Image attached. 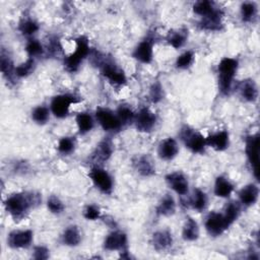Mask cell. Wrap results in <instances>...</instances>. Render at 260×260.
<instances>
[{
    "mask_svg": "<svg viewBox=\"0 0 260 260\" xmlns=\"http://www.w3.org/2000/svg\"><path fill=\"white\" fill-rule=\"evenodd\" d=\"M75 148V140L73 137H62L58 142V150L63 154L71 153Z\"/></svg>",
    "mask_w": 260,
    "mask_h": 260,
    "instance_id": "obj_40",
    "label": "cell"
},
{
    "mask_svg": "<svg viewBox=\"0 0 260 260\" xmlns=\"http://www.w3.org/2000/svg\"><path fill=\"white\" fill-rule=\"evenodd\" d=\"M113 153V145L112 142L108 139L102 140L95 147L94 151L92 152V159L98 162H105L107 161Z\"/></svg>",
    "mask_w": 260,
    "mask_h": 260,
    "instance_id": "obj_21",
    "label": "cell"
},
{
    "mask_svg": "<svg viewBox=\"0 0 260 260\" xmlns=\"http://www.w3.org/2000/svg\"><path fill=\"white\" fill-rule=\"evenodd\" d=\"M206 203H207L206 194L200 189H195L193 191V195H192V197L190 199V203H189L192 206V208L197 211H201L205 208Z\"/></svg>",
    "mask_w": 260,
    "mask_h": 260,
    "instance_id": "obj_32",
    "label": "cell"
},
{
    "mask_svg": "<svg viewBox=\"0 0 260 260\" xmlns=\"http://www.w3.org/2000/svg\"><path fill=\"white\" fill-rule=\"evenodd\" d=\"M223 215L230 225H232L240 216L241 213V206L240 203L237 201H231L229 202L223 210Z\"/></svg>",
    "mask_w": 260,
    "mask_h": 260,
    "instance_id": "obj_29",
    "label": "cell"
},
{
    "mask_svg": "<svg viewBox=\"0 0 260 260\" xmlns=\"http://www.w3.org/2000/svg\"><path fill=\"white\" fill-rule=\"evenodd\" d=\"M49 250L44 246H37L34 249V258L38 260H45L49 258Z\"/></svg>",
    "mask_w": 260,
    "mask_h": 260,
    "instance_id": "obj_45",
    "label": "cell"
},
{
    "mask_svg": "<svg viewBox=\"0 0 260 260\" xmlns=\"http://www.w3.org/2000/svg\"><path fill=\"white\" fill-rule=\"evenodd\" d=\"M0 68L3 76L6 77L7 79H12V77L15 76V67L13 66V62L11 58L8 55H6L4 52L1 53Z\"/></svg>",
    "mask_w": 260,
    "mask_h": 260,
    "instance_id": "obj_30",
    "label": "cell"
},
{
    "mask_svg": "<svg viewBox=\"0 0 260 260\" xmlns=\"http://www.w3.org/2000/svg\"><path fill=\"white\" fill-rule=\"evenodd\" d=\"M102 74L113 84L122 85L126 82V76L124 72L115 64L111 62L103 63L101 66Z\"/></svg>",
    "mask_w": 260,
    "mask_h": 260,
    "instance_id": "obj_14",
    "label": "cell"
},
{
    "mask_svg": "<svg viewBox=\"0 0 260 260\" xmlns=\"http://www.w3.org/2000/svg\"><path fill=\"white\" fill-rule=\"evenodd\" d=\"M76 124H77V128L80 134H85L89 131H91V129L93 128V119L92 117L85 112H81L78 113L76 116Z\"/></svg>",
    "mask_w": 260,
    "mask_h": 260,
    "instance_id": "obj_28",
    "label": "cell"
},
{
    "mask_svg": "<svg viewBox=\"0 0 260 260\" xmlns=\"http://www.w3.org/2000/svg\"><path fill=\"white\" fill-rule=\"evenodd\" d=\"M47 207L52 213H55V214H59V213L63 212V210L65 208L63 202L55 195H52L49 197V199L47 201Z\"/></svg>",
    "mask_w": 260,
    "mask_h": 260,
    "instance_id": "obj_42",
    "label": "cell"
},
{
    "mask_svg": "<svg viewBox=\"0 0 260 260\" xmlns=\"http://www.w3.org/2000/svg\"><path fill=\"white\" fill-rule=\"evenodd\" d=\"M81 241V235L76 225L68 226L62 234V242L69 247H76Z\"/></svg>",
    "mask_w": 260,
    "mask_h": 260,
    "instance_id": "obj_27",
    "label": "cell"
},
{
    "mask_svg": "<svg viewBox=\"0 0 260 260\" xmlns=\"http://www.w3.org/2000/svg\"><path fill=\"white\" fill-rule=\"evenodd\" d=\"M186 39H187V36H186L185 31L177 30V31H174V32L170 34V36L168 38V43L173 48L179 49V48L184 46V44L186 43Z\"/></svg>",
    "mask_w": 260,
    "mask_h": 260,
    "instance_id": "obj_38",
    "label": "cell"
},
{
    "mask_svg": "<svg viewBox=\"0 0 260 260\" xmlns=\"http://www.w3.org/2000/svg\"><path fill=\"white\" fill-rule=\"evenodd\" d=\"M259 196V188L256 184H248L244 186L239 192V200L240 203L244 206L254 205Z\"/></svg>",
    "mask_w": 260,
    "mask_h": 260,
    "instance_id": "obj_18",
    "label": "cell"
},
{
    "mask_svg": "<svg viewBox=\"0 0 260 260\" xmlns=\"http://www.w3.org/2000/svg\"><path fill=\"white\" fill-rule=\"evenodd\" d=\"M18 29L23 36L31 37L39 30V24L32 19H25L20 22Z\"/></svg>",
    "mask_w": 260,
    "mask_h": 260,
    "instance_id": "obj_37",
    "label": "cell"
},
{
    "mask_svg": "<svg viewBox=\"0 0 260 260\" xmlns=\"http://www.w3.org/2000/svg\"><path fill=\"white\" fill-rule=\"evenodd\" d=\"M205 142H206V146H210L216 151H222L226 149L230 144L229 132L225 130H222L214 134H211L205 138Z\"/></svg>",
    "mask_w": 260,
    "mask_h": 260,
    "instance_id": "obj_17",
    "label": "cell"
},
{
    "mask_svg": "<svg viewBox=\"0 0 260 260\" xmlns=\"http://www.w3.org/2000/svg\"><path fill=\"white\" fill-rule=\"evenodd\" d=\"M238 70V60L230 57H224L220 60L218 71V88L222 94H229L232 84Z\"/></svg>",
    "mask_w": 260,
    "mask_h": 260,
    "instance_id": "obj_2",
    "label": "cell"
},
{
    "mask_svg": "<svg viewBox=\"0 0 260 260\" xmlns=\"http://www.w3.org/2000/svg\"><path fill=\"white\" fill-rule=\"evenodd\" d=\"M134 124L136 129L140 132L151 131L156 124V116L148 108H141L137 114H135Z\"/></svg>",
    "mask_w": 260,
    "mask_h": 260,
    "instance_id": "obj_10",
    "label": "cell"
},
{
    "mask_svg": "<svg viewBox=\"0 0 260 260\" xmlns=\"http://www.w3.org/2000/svg\"><path fill=\"white\" fill-rule=\"evenodd\" d=\"M176 211V202L172 195H165L156 206V213L162 216L173 215Z\"/></svg>",
    "mask_w": 260,
    "mask_h": 260,
    "instance_id": "obj_26",
    "label": "cell"
},
{
    "mask_svg": "<svg viewBox=\"0 0 260 260\" xmlns=\"http://www.w3.org/2000/svg\"><path fill=\"white\" fill-rule=\"evenodd\" d=\"M132 56L137 61L148 64L152 61L153 58V49H152V42L149 39H145L141 41L136 48L134 49Z\"/></svg>",
    "mask_w": 260,
    "mask_h": 260,
    "instance_id": "obj_15",
    "label": "cell"
},
{
    "mask_svg": "<svg viewBox=\"0 0 260 260\" xmlns=\"http://www.w3.org/2000/svg\"><path fill=\"white\" fill-rule=\"evenodd\" d=\"M151 243L156 251H165L173 245L172 234L167 230H161L153 233Z\"/></svg>",
    "mask_w": 260,
    "mask_h": 260,
    "instance_id": "obj_20",
    "label": "cell"
},
{
    "mask_svg": "<svg viewBox=\"0 0 260 260\" xmlns=\"http://www.w3.org/2000/svg\"><path fill=\"white\" fill-rule=\"evenodd\" d=\"M166 182L169 187L174 190L178 195L184 196L188 193L189 183L187 178L181 172L170 173L166 176Z\"/></svg>",
    "mask_w": 260,
    "mask_h": 260,
    "instance_id": "obj_13",
    "label": "cell"
},
{
    "mask_svg": "<svg viewBox=\"0 0 260 260\" xmlns=\"http://www.w3.org/2000/svg\"><path fill=\"white\" fill-rule=\"evenodd\" d=\"M34 233L30 230L13 231L7 237V245L12 249H24L31 245Z\"/></svg>",
    "mask_w": 260,
    "mask_h": 260,
    "instance_id": "obj_11",
    "label": "cell"
},
{
    "mask_svg": "<svg viewBox=\"0 0 260 260\" xmlns=\"http://www.w3.org/2000/svg\"><path fill=\"white\" fill-rule=\"evenodd\" d=\"M133 166L136 172L143 177H150L155 174L154 164L148 155L137 156L133 161Z\"/></svg>",
    "mask_w": 260,
    "mask_h": 260,
    "instance_id": "obj_19",
    "label": "cell"
},
{
    "mask_svg": "<svg viewBox=\"0 0 260 260\" xmlns=\"http://www.w3.org/2000/svg\"><path fill=\"white\" fill-rule=\"evenodd\" d=\"M221 17H222L221 10L216 8L209 15L202 17V20L200 21V26L201 28L207 29V30H219L221 26Z\"/></svg>",
    "mask_w": 260,
    "mask_h": 260,
    "instance_id": "obj_22",
    "label": "cell"
},
{
    "mask_svg": "<svg viewBox=\"0 0 260 260\" xmlns=\"http://www.w3.org/2000/svg\"><path fill=\"white\" fill-rule=\"evenodd\" d=\"M83 216L88 220H95L101 217L100 208L95 205H87L83 210Z\"/></svg>",
    "mask_w": 260,
    "mask_h": 260,
    "instance_id": "obj_43",
    "label": "cell"
},
{
    "mask_svg": "<svg viewBox=\"0 0 260 260\" xmlns=\"http://www.w3.org/2000/svg\"><path fill=\"white\" fill-rule=\"evenodd\" d=\"M75 42H76L75 51L64 60V65L69 72L77 71L80 64L89 54L90 48H89L88 40L85 37L81 36L77 38Z\"/></svg>",
    "mask_w": 260,
    "mask_h": 260,
    "instance_id": "obj_3",
    "label": "cell"
},
{
    "mask_svg": "<svg viewBox=\"0 0 260 260\" xmlns=\"http://www.w3.org/2000/svg\"><path fill=\"white\" fill-rule=\"evenodd\" d=\"M149 96L152 103H157L162 99V87L159 82H155L150 87Z\"/></svg>",
    "mask_w": 260,
    "mask_h": 260,
    "instance_id": "obj_44",
    "label": "cell"
},
{
    "mask_svg": "<svg viewBox=\"0 0 260 260\" xmlns=\"http://www.w3.org/2000/svg\"><path fill=\"white\" fill-rule=\"evenodd\" d=\"M88 177L90 178L93 185L103 193H111L113 189V180L111 175L104 169L100 167H93L89 173Z\"/></svg>",
    "mask_w": 260,
    "mask_h": 260,
    "instance_id": "obj_7",
    "label": "cell"
},
{
    "mask_svg": "<svg viewBox=\"0 0 260 260\" xmlns=\"http://www.w3.org/2000/svg\"><path fill=\"white\" fill-rule=\"evenodd\" d=\"M241 17L243 21H251L257 14V6L254 2H244L241 5Z\"/></svg>",
    "mask_w": 260,
    "mask_h": 260,
    "instance_id": "obj_35",
    "label": "cell"
},
{
    "mask_svg": "<svg viewBox=\"0 0 260 260\" xmlns=\"http://www.w3.org/2000/svg\"><path fill=\"white\" fill-rule=\"evenodd\" d=\"M215 9H216V7H215L214 3L212 1H208V0L197 1L193 5V11L196 14L200 15L201 17H205V16L209 15Z\"/></svg>",
    "mask_w": 260,
    "mask_h": 260,
    "instance_id": "obj_31",
    "label": "cell"
},
{
    "mask_svg": "<svg viewBox=\"0 0 260 260\" xmlns=\"http://www.w3.org/2000/svg\"><path fill=\"white\" fill-rule=\"evenodd\" d=\"M49 117H50V111L45 106H38L31 112V119L37 124H40V125L47 123V121L49 120Z\"/></svg>",
    "mask_w": 260,
    "mask_h": 260,
    "instance_id": "obj_36",
    "label": "cell"
},
{
    "mask_svg": "<svg viewBox=\"0 0 260 260\" xmlns=\"http://www.w3.org/2000/svg\"><path fill=\"white\" fill-rule=\"evenodd\" d=\"M178 152H179L178 143L172 137H169V138H166V139L161 140L160 143L158 144L157 154L164 160L173 159L174 157H176Z\"/></svg>",
    "mask_w": 260,
    "mask_h": 260,
    "instance_id": "obj_16",
    "label": "cell"
},
{
    "mask_svg": "<svg viewBox=\"0 0 260 260\" xmlns=\"http://www.w3.org/2000/svg\"><path fill=\"white\" fill-rule=\"evenodd\" d=\"M180 137L184 145L194 153H200L206 146L205 137L198 131L184 126L180 131Z\"/></svg>",
    "mask_w": 260,
    "mask_h": 260,
    "instance_id": "obj_4",
    "label": "cell"
},
{
    "mask_svg": "<svg viewBox=\"0 0 260 260\" xmlns=\"http://www.w3.org/2000/svg\"><path fill=\"white\" fill-rule=\"evenodd\" d=\"M25 52L27 53L28 57H37L44 52V48L42 44L35 39H29L25 45Z\"/></svg>",
    "mask_w": 260,
    "mask_h": 260,
    "instance_id": "obj_39",
    "label": "cell"
},
{
    "mask_svg": "<svg viewBox=\"0 0 260 260\" xmlns=\"http://www.w3.org/2000/svg\"><path fill=\"white\" fill-rule=\"evenodd\" d=\"M116 115H117L118 119L120 120V122L122 123V125L134 122V119H135V113L132 111L131 108H129L128 106H125V105H121L117 109Z\"/></svg>",
    "mask_w": 260,
    "mask_h": 260,
    "instance_id": "obj_34",
    "label": "cell"
},
{
    "mask_svg": "<svg viewBox=\"0 0 260 260\" xmlns=\"http://www.w3.org/2000/svg\"><path fill=\"white\" fill-rule=\"evenodd\" d=\"M95 119L105 131H118L122 127V123L117 115L105 108L96 109Z\"/></svg>",
    "mask_w": 260,
    "mask_h": 260,
    "instance_id": "obj_9",
    "label": "cell"
},
{
    "mask_svg": "<svg viewBox=\"0 0 260 260\" xmlns=\"http://www.w3.org/2000/svg\"><path fill=\"white\" fill-rule=\"evenodd\" d=\"M245 151L251 169L254 173L256 179L259 178L258 165H259V135L258 133L249 135L246 138V146Z\"/></svg>",
    "mask_w": 260,
    "mask_h": 260,
    "instance_id": "obj_6",
    "label": "cell"
},
{
    "mask_svg": "<svg viewBox=\"0 0 260 260\" xmlns=\"http://www.w3.org/2000/svg\"><path fill=\"white\" fill-rule=\"evenodd\" d=\"M34 70H35V59L31 57H28L25 62L15 67V76L18 78L26 77L29 74H31Z\"/></svg>",
    "mask_w": 260,
    "mask_h": 260,
    "instance_id": "obj_33",
    "label": "cell"
},
{
    "mask_svg": "<svg viewBox=\"0 0 260 260\" xmlns=\"http://www.w3.org/2000/svg\"><path fill=\"white\" fill-rule=\"evenodd\" d=\"M182 237L185 241L188 242H192L198 239L199 237V226L197 221L188 216L185 220V223L183 225V230H182Z\"/></svg>",
    "mask_w": 260,
    "mask_h": 260,
    "instance_id": "obj_25",
    "label": "cell"
},
{
    "mask_svg": "<svg viewBox=\"0 0 260 260\" xmlns=\"http://www.w3.org/2000/svg\"><path fill=\"white\" fill-rule=\"evenodd\" d=\"M104 248L107 251H127V236L123 232L114 231L110 233L105 241Z\"/></svg>",
    "mask_w": 260,
    "mask_h": 260,
    "instance_id": "obj_12",
    "label": "cell"
},
{
    "mask_svg": "<svg viewBox=\"0 0 260 260\" xmlns=\"http://www.w3.org/2000/svg\"><path fill=\"white\" fill-rule=\"evenodd\" d=\"M231 225L228 223L223 213L212 211L205 220V229L207 233L212 237H218L222 235Z\"/></svg>",
    "mask_w": 260,
    "mask_h": 260,
    "instance_id": "obj_8",
    "label": "cell"
},
{
    "mask_svg": "<svg viewBox=\"0 0 260 260\" xmlns=\"http://www.w3.org/2000/svg\"><path fill=\"white\" fill-rule=\"evenodd\" d=\"M194 60V53L192 51H186L182 53L176 60V67L180 69H186L191 66Z\"/></svg>",
    "mask_w": 260,
    "mask_h": 260,
    "instance_id": "obj_41",
    "label": "cell"
},
{
    "mask_svg": "<svg viewBox=\"0 0 260 260\" xmlns=\"http://www.w3.org/2000/svg\"><path fill=\"white\" fill-rule=\"evenodd\" d=\"M39 202V195L31 192H19L8 196L4 201V207L15 220H19L25 217Z\"/></svg>",
    "mask_w": 260,
    "mask_h": 260,
    "instance_id": "obj_1",
    "label": "cell"
},
{
    "mask_svg": "<svg viewBox=\"0 0 260 260\" xmlns=\"http://www.w3.org/2000/svg\"><path fill=\"white\" fill-rule=\"evenodd\" d=\"M78 103V100L76 96L69 94V93H63L58 94L54 96L51 101L50 109L52 114L57 118H65L69 114V109L73 104Z\"/></svg>",
    "mask_w": 260,
    "mask_h": 260,
    "instance_id": "obj_5",
    "label": "cell"
},
{
    "mask_svg": "<svg viewBox=\"0 0 260 260\" xmlns=\"http://www.w3.org/2000/svg\"><path fill=\"white\" fill-rule=\"evenodd\" d=\"M240 93L245 101L250 103L255 102L258 96V89L254 80L252 79L243 80L240 85Z\"/></svg>",
    "mask_w": 260,
    "mask_h": 260,
    "instance_id": "obj_23",
    "label": "cell"
},
{
    "mask_svg": "<svg viewBox=\"0 0 260 260\" xmlns=\"http://www.w3.org/2000/svg\"><path fill=\"white\" fill-rule=\"evenodd\" d=\"M234 191V185L223 176H218L214 183V194L220 198H228Z\"/></svg>",
    "mask_w": 260,
    "mask_h": 260,
    "instance_id": "obj_24",
    "label": "cell"
}]
</instances>
